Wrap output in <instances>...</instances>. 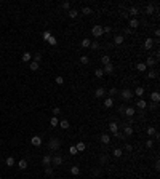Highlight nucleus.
Here are the masks:
<instances>
[{"instance_id": "f257e3e1", "label": "nucleus", "mask_w": 160, "mask_h": 179, "mask_svg": "<svg viewBox=\"0 0 160 179\" xmlns=\"http://www.w3.org/2000/svg\"><path fill=\"white\" fill-rule=\"evenodd\" d=\"M48 147L51 149V150H58V149L61 147V141H59L58 138H51L48 141Z\"/></svg>"}, {"instance_id": "f03ea898", "label": "nucleus", "mask_w": 160, "mask_h": 179, "mask_svg": "<svg viewBox=\"0 0 160 179\" xmlns=\"http://www.w3.org/2000/svg\"><path fill=\"white\" fill-rule=\"evenodd\" d=\"M91 34H93V37L94 39H101V35L104 34L103 32V26H93V29H91Z\"/></svg>"}, {"instance_id": "7ed1b4c3", "label": "nucleus", "mask_w": 160, "mask_h": 179, "mask_svg": "<svg viewBox=\"0 0 160 179\" xmlns=\"http://www.w3.org/2000/svg\"><path fill=\"white\" fill-rule=\"evenodd\" d=\"M122 98L125 99V101H131V98H133V91L131 90H128V88H125L122 91Z\"/></svg>"}, {"instance_id": "20e7f679", "label": "nucleus", "mask_w": 160, "mask_h": 179, "mask_svg": "<svg viewBox=\"0 0 160 179\" xmlns=\"http://www.w3.org/2000/svg\"><path fill=\"white\" fill-rule=\"evenodd\" d=\"M123 134L125 136H131L133 134V128H131V123H127V125H123Z\"/></svg>"}, {"instance_id": "39448f33", "label": "nucleus", "mask_w": 160, "mask_h": 179, "mask_svg": "<svg viewBox=\"0 0 160 179\" xmlns=\"http://www.w3.org/2000/svg\"><path fill=\"white\" fill-rule=\"evenodd\" d=\"M31 144L35 146V147H40V146H42V138H40V136H32V138H31Z\"/></svg>"}, {"instance_id": "423d86ee", "label": "nucleus", "mask_w": 160, "mask_h": 179, "mask_svg": "<svg viewBox=\"0 0 160 179\" xmlns=\"http://www.w3.org/2000/svg\"><path fill=\"white\" fill-rule=\"evenodd\" d=\"M63 162H64V160H63V157H61L59 154H58V155H55V157H51V163L55 165V166H59Z\"/></svg>"}, {"instance_id": "0eeeda50", "label": "nucleus", "mask_w": 160, "mask_h": 179, "mask_svg": "<svg viewBox=\"0 0 160 179\" xmlns=\"http://www.w3.org/2000/svg\"><path fill=\"white\" fill-rule=\"evenodd\" d=\"M123 114H125V117H128V118H133L136 110H134V107H127V109L123 110Z\"/></svg>"}, {"instance_id": "6e6552de", "label": "nucleus", "mask_w": 160, "mask_h": 179, "mask_svg": "<svg viewBox=\"0 0 160 179\" xmlns=\"http://www.w3.org/2000/svg\"><path fill=\"white\" fill-rule=\"evenodd\" d=\"M151 101H152V103H155V104H158L160 103V93L158 91L151 93Z\"/></svg>"}, {"instance_id": "1a4fd4ad", "label": "nucleus", "mask_w": 160, "mask_h": 179, "mask_svg": "<svg viewBox=\"0 0 160 179\" xmlns=\"http://www.w3.org/2000/svg\"><path fill=\"white\" fill-rule=\"evenodd\" d=\"M103 72L104 74H112V72H114V64H112V62L110 64H106L104 69H103Z\"/></svg>"}, {"instance_id": "9d476101", "label": "nucleus", "mask_w": 160, "mask_h": 179, "mask_svg": "<svg viewBox=\"0 0 160 179\" xmlns=\"http://www.w3.org/2000/svg\"><path fill=\"white\" fill-rule=\"evenodd\" d=\"M144 64H146V67H152V66H155V64H157V61H155L154 58H151V56H149V58L146 59V62H144Z\"/></svg>"}, {"instance_id": "9b49d317", "label": "nucleus", "mask_w": 160, "mask_h": 179, "mask_svg": "<svg viewBox=\"0 0 160 179\" xmlns=\"http://www.w3.org/2000/svg\"><path fill=\"white\" fill-rule=\"evenodd\" d=\"M112 106H114V99H112V98H106L104 99V107H106V109H110Z\"/></svg>"}, {"instance_id": "f8f14e48", "label": "nucleus", "mask_w": 160, "mask_h": 179, "mask_svg": "<svg viewBox=\"0 0 160 179\" xmlns=\"http://www.w3.org/2000/svg\"><path fill=\"white\" fill-rule=\"evenodd\" d=\"M118 128H120V126H118V125H117L115 122H110V123H109V130L112 131V134H114V133H117V131H118Z\"/></svg>"}, {"instance_id": "ddd939ff", "label": "nucleus", "mask_w": 160, "mask_h": 179, "mask_svg": "<svg viewBox=\"0 0 160 179\" xmlns=\"http://www.w3.org/2000/svg\"><path fill=\"white\" fill-rule=\"evenodd\" d=\"M130 29H136V27H138L139 26V21L138 19H136V18H133V19H130Z\"/></svg>"}, {"instance_id": "4468645a", "label": "nucleus", "mask_w": 160, "mask_h": 179, "mask_svg": "<svg viewBox=\"0 0 160 179\" xmlns=\"http://www.w3.org/2000/svg\"><path fill=\"white\" fill-rule=\"evenodd\" d=\"M123 40H125V37H123V35H115V37H114V43H115V45H122Z\"/></svg>"}, {"instance_id": "2eb2a0df", "label": "nucleus", "mask_w": 160, "mask_h": 179, "mask_svg": "<svg viewBox=\"0 0 160 179\" xmlns=\"http://www.w3.org/2000/svg\"><path fill=\"white\" fill-rule=\"evenodd\" d=\"M136 106H138V109H146V107H147V101H144V99H138Z\"/></svg>"}, {"instance_id": "dca6fc26", "label": "nucleus", "mask_w": 160, "mask_h": 179, "mask_svg": "<svg viewBox=\"0 0 160 179\" xmlns=\"http://www.w3.org/2000/svg\"><path fill=\"white\" fill-rule=\"evenodd\" d=\"M154 46V40L152 39H146V42H144V48L146 50H151Z\"/></svg>"}, {"instance_id": "f3484780", "label": "nucleus", "mask_w": 160, "mask_h": 179, "mask_svg": "<svg viewBox=\"0 0 160 179\" xmlns=\"http://www.w3.org/2000/svg\"><path fill=\"white\" fill-rule=\"evenodd\" d=\"M99 141H101L103 144H109V142H110V136H109V134H101Z\"/></svg>"}, {"instance_id": "a211bd4d", "label": "nucleus", "mask_w": 160, "mask_h": 179, "mask_svg": "<svg viewBox=\"0 0 160 179\" xmlns=\"http://www.w3.org/2000/svg\"><path fill=\"white\" fill-rule=\"evenodd\" d=\"M42 163L45 166H48L51 163V155H43V157H42Z\"/></svg>"}, {"instance_id": "6ab92c4d", "label": "nucleus", "mask_w": 160, "mask_h": 179, "mask_svg": "<svg viewBox=\"0 0 160 179\" xmlns=\"http://www.w3.org/2000/svg\"><path fill=\"white\" fill-rule=\"evenodd\" d=\"M75 149H77V152H83L85 149H87V146H85V142H77V146H75Z\"/></svg>"}, {"instance_id": "aec40b11", "label": "nucleus", "mask_w": 160, "mask_h": 179, "mask_svg": "<svg viewBox=\"0 0 160 179\" xmlns=\"http://www.w3.org/2000/svg\"><path fill=\"white\" fill-rule=\"evenodd\" d=\"M70 174H74V176H79V174H80V168H79L77 165L70 166Z\"/></svg>"}, {"instance_id": "412c9836", "label": "nucleus", "mask_w": 160, "mask_h": 179, "mask_svg": "<svg viewBox=\"0 0 160 179\" xmlns=\"http://www.w3.org/2000/svg\"><path fill=\"white\" fill-rule=\"evenodd\" d=\"M18 168H19V170H26L27 168V160H24V158L19 160V162H18Z\"/></svg>"}, {"instance_id": "4be33fe9", "label": "nucleus", "mask_w": 160, "mask_h": 179, "mask_svg": "<svg viewBox=\"0 0 160 179\" xmlns=\"http://www.w3.org/2000/svg\"><path fill=\"white\" fill-rule=\"evenodd\" d=\"M104 94H106V90L104 88H98L96 91H94V96H96V98H103Z\"/></svg>"}, {"instance_id": "5701e85b", "label": "nucleus", "mask_w": 160, "mask_h": 179, "mask_svg": "<svg viewBox=\"0 0 160 179\" xmlns=\"http://www.w3.org/2000/svg\"><path fill=\"white\" fill-rule=\"evenodd\" d=\"M31 58H32V55H31L29 51L22 53V62H29V61H31Z\"/></svg>"}, {"instance_id": "b1692460", "label": "nucleus", "mask_w": 160, "mask_h": 179, "mask_svg": "<svg viewBox=\"0 0 160 179\" xmlns=\"http://www.w3.org/2000/svg\"><path fill=\"white\" fill-rule=\"evenodd\" d=\"M122 154H123V152H122V149H118V147L112 150V155H114L115 158H120V157H122Z\"/></svg>"}, {"instance_id": "393cba45", "label": "nucleus", "mask_w": 160, "mask_h": 179, "mask_svg": "<svg viewBox=\"0 0 160 179\" xmlns=\"http://www.w3.org/2000/svg\"><path fill=\"white\" fill-rule=\"evenodd\" d=\"M138 13H139V10L136 8V7H131L128 10V15H131V16H138Z\"/></svg>"}, {"instance_id": "a878e982", "label": "nucleus", "mask_w": 160, "mask_h": 179, "mask_svg": "<svg viewBox=\"0 0 160 179\" xmlns=\"http://www.w3.org/2000/svg\"><path fill=\"white\" fill-rule=\"evenodd\" d=\"M79 16V11H77L75 8H72V10H69V18H72V19H75V18Z\"/></svg>"}, {"instance_id": "bb28decb", "label": "nucleus", "mask_w": 160, "mask_h": 179, "mask_svg": "<svg viewBox=\"0 0 160 179\" xmlns=\"http://www.w3.org/2000/svg\"><path fill=\"white\" fill-rule=\"evenodd\" d=\"M134 94H136V96H139V98H141V96L144 94V88H143V86H138V88L134 90Z\"/></svg>"}, {"instance_id": "cd10ccee", "label": "nucleus", "mask_w": 160, "mask_h": 179, "mask_svg": "<svg viewBox=\"0 0 160 179\" xmlns=\"http://www.w3.org/2000/svg\"><path fill=\"white\" fill-rule=\"evenodd\" d=\"M136 69H138L139 72H144L147 67H146V64H144V62H138V64H136Z\"/></svg>"}, {"instance_id": "c85d7f7f", "label": "nucleus", "mask_w": 160, "mask_h": 179, "mask_svg": "<svg viewBox=\"0 0 160 179\" xmlns=\"http://www.w3.org/2000/svg\"><path fill=\"white\" fill-rule=\"evenodd\" d=\"M58 123H59V118L53 115V117H51V120H50V125H51V126H58Z\"/></svg>"}, {"instance_id": "c756f323", "label": "nucleus", "mask_w": 160, "mask_h": 179, "mask_svg": "<svg viewBox=\"0 0 160 179\" xmlns=\"http://www.w3.org/2000/svg\"><path fill=\"white\" fill-rule=\"evenodd\" d=\"M58 125H59V126H61L63 130H67V128H69V122H67V120H61Z\"/></svg>"}, {"instance_id": "7c9ffc66", "label": "nucleus", "mask_w": 160, "mask_h": 179, "mask_svg": "<svg viewBox=\"0 0 160 179\" xmlns=\"http://www.w3.org/2000/svg\"><path fill=\"white\" fill-rule=\"evenodd\" d=\"M29 67H31V70H39L40 64H39V62H35V61H32L31 64H29Z\"/></svg>"}, {"instance_id": "2f4dec72", "label": "nucleus", "mask_w": 160, "mask_h": 179, "mask_svg": "<svg viewBox=\"0 0 160 179\" xmlns=\"http://www.w3.org/2000/svg\"><path fill=\"white\" fill-rule=\"evenodd\" d=\"M90 45H91V40L90 39H83V40H82V46H83V48H88Z\"/></svg>"}, {"instance_id": "473e14b6", "label": "nucleus", "mask_w": 160, "mask_h": 179, "mask_svg": "<svg viewBox=\"0 0 160 179\" xmlns=\"http://www.w3.org/2000/svg\"><path fill=\"white\" fill-rule=\"evenodd\" d=\"M101 64H104V66H106V64H110V58H109L107 55H104V56L101 58Z\"/></svg>"}, {"instance_id": "72a5a7b5", "label": "nucleus", "mask_w": 160, "mask_h": 179, "mask_svg": "<svg viewBox=\"0 0 160 179\" xmlns=\"http://www.w3.org/2000/svg\"><path fill=\"white\" fill-rule=\"evenodd\" d=\"M82 13H83L85 16H88V15H91L93 11H91V8H90V7H83V8H82Z\"/></svg>"}, {"instance_id": "f704fd0d", "label": "nucleus", "mask_w": 160, "mask_h": 179, "mask_svg": "<svg viewBox=\"0 0 160 179\" xmlns=\"http://www.w3.org/2000/svg\"><path fill=\"white\" fill-rule=\"evenodd\" d=\"M46 42H48V43H50V45H53V46H55V45L58 43V40H56V37H53V35H51V37H50L48 40H46Z\"/></svg>"}, {"instance_id": "c9c22d12", "label": "nucleus", "mask_w": 160, "mask_h": 179, "mask_svg": "<svg viewBox=\"0 0 160 179\" xmlns=\"http://www.w3.org/2000/svg\"><path fill=\"white\" fill-rule=\"evenodd\" d=\"M147 79H157V70H151L147 74Z\"/></svg>"}, {"instance_id": "e433bc0d", "label": "nucleus", "mask_w": 160, "mask_h": 179, "mask_svg": "<svg viewBox=\"0 0 160 179\" xmlns=\"http://www.w3.org/2000/svg\"><path fill=\"white\" fill-rule=\"evenodd\" d=\"M154 13V7H152V5H147V7H146V15H152Z\"/></svg>"}, {"instance_id": "4c0bfd02", "label": "nucleus", "mask_w": 160, "mask_h": 179, "mask_svg": "<svg viewBox=\"0 0 160 179\" xmlns=\"http://www.w3.org/2000/svg\"><path fill=\"white\" fill-rule=\"evenodd\" d=\"M45 174H48V176H51L53 174V168L48 165V166H45Z\"/></svg>"}, {"instance_id": "58836bf2", "label": "nucleus", "mask_w": 160, "mask_h": 179, "mask_svg": "<svg viewBox=\"0 0 160 179\" xmlns=\"http://www.w3.org/2000/svg\"><path fill=\"white\" fill-rule=\"evenodd\" d=\"M146 131H147V134H149V136H152V134H155V131H157V130L154 128V126H149V128H147Z\"/></svg>"}, {"instance_id": "ea45409f", "label": "nucleus", "mask_w": 160, "mask_h": 179, "mask_svg": "<svg viewBox=\"0 0 160 179\" xmlns=\"http://www.w3.org/2000/svg\"><path fill=\"white\" fill-rule=\"evenodd\" d=\"M34 61L40 62V61H42V55H40V53H35V55H34Z\"/></svg>"}, {"instance_id": "a19ab883", "label": "nucleus", "mask_w": 160, "mask_h": 179, "mask_svg": "<svg viewBox=\"0 0 160 179\" xmlns=\"http://www.w3.org/2000/svg\"><path fill=\"white\" fill-rule=\"evenodd\" d=\"M42 37H43V40H45V42H46V40H48V39H50V37H51V34H50V31H45V32H43V34H42Z\"/></svg>"}, {"instance_id": "79ce46f5", "label": "nucleus", "mask_w": 160, "mask_h": 179, "mask_svg": "<svg viewBox=\"0 0 160 179\" xmlns=\"http://www.w3.org/2000/svg\"><path fill=\"white\" fill-rule=\"evenodd\" d=\"M94 75H96V77H99V79H101V77L104 75V72H103V69H96V70H94Z\"/></svg>"}, {"instance_id": "37998d69", "label": "nucleus", "mask_w": 160, "mask_h": 179, "mask_svg": "<svg viewBox=\"0 0 160 179\" xmlns=\"http://www.w3.org/2000/svg\"><path fill=\"white\" fill-rule=\"evenodd\" d=\"M80 62H82V64H85V66H87L88 62H90V59H88V56H82V58H80Z\"/></svg>"}, {"instance_id": "c03bdc74", "label": "nucleus", "mask_w": 160, "mask_h": 179, "mask_svg": "<svg viewBox=\"0 0 160 179\" xmlns=\"http://www.w3.org/2000/svg\"><path fill=\"white\" fill-rule=\"evenodd\" d=\"M7 165H8V166H13V165H15V158H13V157H8V158H7Z\"/></svg>"}, {"instance_id": "a18cd8bd", "label": "nucleus", "mask_w": 160, "mask_h": 179, "mask_svg": "<svg viewBox=\"0 0 160 179\" xmlns=\"http://www.w3.org/2000/svg\"><path fill=\"white\" fill-rule=\"evenodd\" d=\"M114 138H118V139H123L125 138V134L120 133V131H117V133H114Z\"/></svg>"}, {"instance_id": "49530a36", "label": "nucleus", "mask_w": 160, "mask_h": 179, "mask_svg": "<svg viewBox=\"0 0 160 179\" xmlns=\"http://www.w3.org/2000/svg\"><path fill=\"white\" fill-rule=\"evenodd\" d=\"M59 114H61V109H59V107H55V109H53V115L58 117Z\"/></svg>"}, {"instance_id": "de8ad7c7", "label": "nucleus", "mask_w": 160, "mask_h": 179, "mask_svg": "<svg viewBox=\"0 0 160 179\" xmlns=\"http://www.w3.org/2000/svg\"><path fill=\"white\" fill-rule=\"evenodd\" d=\"M90 46H91V50H98L99 48V42H93Z\"/></svg>"}, {"instance_id": "09e8293b", "label": "nucleus", "mask_w": 160, "mask_h": 179, "mask_svg": "<svg viewBox=\"0 0 160 179\" xmlns=\"http://www.w3.org/2000/svg\"><path fill=\"white\" fill-rule=\"evenodd\" d=\"M114 94H117V88H110L109 90V98H112Z\"/></svg>"}, {"instance_id": "8fccbe9b", "label": "nucleus", "mask_w": 160, "mask_h": 179, "mask_svg": "<svg viewBox=\"0 0 160 179\" xmlns=\"http://www.w3.org/2000/svg\"><path fill=\"white\" fill-rule=\"evenodd\" d=\"M69 154H72V155H75V154H77V149H75V146H70V147H69Z\"/></svg>"}, {"instance_id": "3c124183", "label": "nucleus", "mask_w": 160, "mask_h": 179, "mask_svg": "<svg viewBox=\"0 0 160 179\" xmlns=\"http://www.w3.org/2000/svg\"><path fill=\"white\" fill-rule=\"evenodd\" d=\"M56 83H58V85H63V83H64V79H63V77H56Z\"/></svg>"}, {"instance_id": "603ef678", "label": "nucleus", "mask_w": 160, "mask_h": 179, "mask_svg": "<svg viewBox=\"0 0 160 179\" xmlns=\"http://www.w3.org/2000/svg\"><path fill=\"white\" fill-rule=\"evenodd\" d=\"M61 7H63L64 10H70V3H69V2H64V3L61 5Z\"/></svg>"}, {"instance_id": "864d4df0", "label": "nucleus", "mask_w": 160, "mask_h": 179, "mask_svg": "<svg viewBox=\"0 0 160 179\" xmlns=\"http://www.w3.org/2000/svg\"><path fill=\"white\" fill-rule=\"evenodd\" d=\"M125 150H127V152H131V150H133L131 144H125Z\"/></svg>"}, {"instance_id": "5fc2aeb1", "label": "nucleus", "mask_w": 160, "mask_h": 179, "mask_svg": "<svg viewBox=\"0 0 160 179\" xmlns=\"http://www.w3.org/2000/svg\"><path fill=\"white\" fill-rule=\"evenodd\" d=\"M146 146H147V147H149V149H151V147L154 146V141H152V139H149V141H147V142H146Z\"/></svg>"}, {"instance_id": "6e6d98bb", "label": "nucleus", "mask_w": 160, "mask_h": 179, "mask_svg": "<svg viewBox=\"0 0 160 179\" xmlns=\"http://www.w3.org/2000/svg\"><path fill=\"white\" fill-rule=\"evenodd\" d=\"M130 34H131V29H130V27L125 29V35H130Z\"/></svg>"}, {"instance_id": "4d7b16f0", "label": "nucleus", "mask_w": 160, "mask_h": 179, "mask_svg": "<svg viewBox=\"0 0 160 179\" xmlns=\"http://www.w3.org/2000/svg\"><path fill=\"white\" fill-rule=\"evenodd\" d=\"M122 16H123V18H125V19H127V18H128L130 15H128V11H125V13H122Z\"/></svg>"}, {"instance_id": "13d9d810", "label": "nucleus", "mask_w": 160, "mask_h": 179, "mask_svg": "<svg viewBox=\"0 0 160 179\" xmlns=\"http://www.w3.org/2000/svg\"><path fill=\"white\" fill-rule=\"evenodd\" d=\"M0 168H2V166H0Z\"/></svg>"}, {"instance_id": "bf43d9fd", "label": "nucleus", "mask_w": 160, "mask_h": 179, "mask_svg": "<svg viewBox=\"0 0 160 179\" xmlns=\"http://www.w3.org/2000/svg\"><path fill=\"white\" fill-rule=\"evenodd\" d=\"M0 179H2V177H0Z\"/></svg>"}]
</instances>
